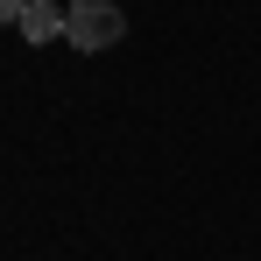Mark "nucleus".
<instances>
[{
    "mask_svg": "<svg viewBox=\"0 0 261 261\" xmlns=\"http://www.w3.org/2000/svg\"><path fill=\"white\" fill-rule=\"evenodd\" d=\"M14 29H21L29 43H57V36H64V14H57V0H29Z\"/></svg>",
    "mask_w": 261,
    "mask_h": 261,
    "instance_id": "2",
    "label": "nucleus"
},
{
    "mask_svg": "<svg viewBox=\"0 0 261 261\" xmlns=\"http://www.w3.org/2000/svg\"><path fill=\"white\" fill-rule=\"evenodd\" d=\"M21 7H29V0H0V29H7V21H21Z\"/></svg>",
    "mask_w": 261,
    "mask_h": 261,
    "instance_id": "3",
    "label": "nucleus"
},
{
    "mask_svg": "<svg viewBox=\"0 0 261 261\" xmlns=\"http://www.w3.org/2000/svg\"><path fill=\"white\" fill-rule=\"evenodd\" d=\"M127 36V14L113 7V0H71L64 7V43L85 49V57H99V49H113Z\"/></svg>",
    "mask_w": 261,
    "mask_h": 261,
    "instance_id": "1",
    "label": "nucleus"
}]
</instances>
